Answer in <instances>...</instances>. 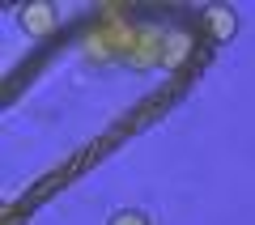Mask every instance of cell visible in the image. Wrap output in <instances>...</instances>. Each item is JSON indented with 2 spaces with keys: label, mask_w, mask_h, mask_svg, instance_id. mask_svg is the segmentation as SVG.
Here are the masks:
<instances>
[{
  "label": "cell",
  "mask_w": 255,
  "mask_h": 225,
  "mask_svg": "<svg viewBox=\"0 0 255 225\" xmlns=\"http://www.w3.org/2000/svg\"><path fill=\"white\" fill-rule=\"evenodd\" d=\"M21 21H26L30 30H47V26H51V9H47V4H38V9H26V13H21Z\"/></svg>",
  "instance_id": "6da1fadb"
},
{
  "label": "cell",
  "mask_w": 255,
  "mask_h": 225,
  "mask_svg": "<svg viewBox=\"0 0 255 225\" xmlns=\"http://www.w3.org/2000/svg\"><path fill=\"white\" fill-rule=\"evenodd\" d=\"M111 225H145V217H140V213H119Z\"/></svg>",
  "instance_id": "7a4b0ae2"
}]
</instances>
